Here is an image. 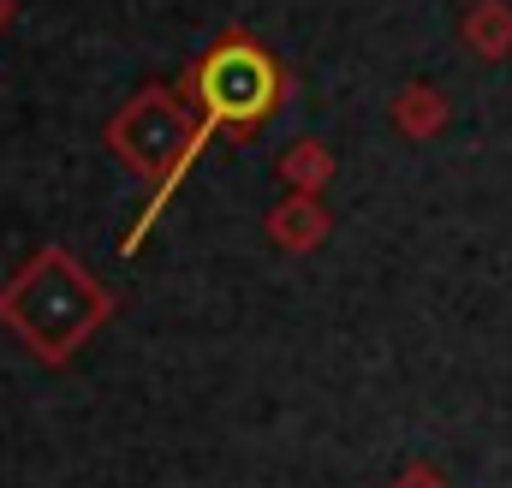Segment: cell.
Instances as JSON below:
<instances>
[{"mask_svg": "<svg viewBox=\"0 0 512 488\" xmlns=\"http://www.w3.org/2000/svg\"><path fill=\"white\" fill-rule=\"evenodd\" d=\"M12 12H18V0H0V30L12 24Z\"/></svg>", "mask_w": 512, "mask_h": 488, "instance_id": "obj_9", "label": "cell"}, {"mask_svg": "<svg viewBox=\"0 0 512 488\" xmlns=\"http://www.w3.org/2000/svg\"><path fill=\"white\" fill-rule=\"evenodd\" d=\"M387 114H393V125H399L405 137H417V143H423V137H435V131L447 125V96H441L435 84H411V90H399V96H393V108H387Z\"/></svg>", "mask_w": 512, "mask_h": 488, "instance_id": "obj_6", "label": "cell"}, {"mask_svg": "<svg viewBox=\"0 0 512 488\" xmlns=\"http://www.w3.org/2000/svg\"><path fill=\"white\" fill-rule=\"evenodd\" d=\"M280 179H286L292 191H322V185L334 179V155H328V143H316V137L292 143V149L280 155Z\"/></svg>", "mask_w": 512, "mask_h": 488, "instance_id": "obj_7", "label": "cell"}, {"mask_svg": "<svg viewBox=\"0 0 512 488\" xmlns=\"http://www.w3.org/2000/svg\"><path fill=\"white\" fill-rule=\"evenodd\" d=\"M185 96H191V108L215 125V131H239V137H245V131H256V125H268L280 114V102H286V72H280V60H274L256 36L227 30V36L191 66Z\"/></svg>", "mask_w": 512, "mask_h": 488, "instance_id": "obj_3", "label": "cell"}, {"mask_svg": "<svg viewBox=\"0 0 512 488\" xmlns=\"http://www.w3.org/2000/svg\"><path fill=\"white\" fill-rule=\"evenodd\" d=\"M114 316V292L60 244L36 250L6 286H0V322L42 358L48 369L72 364L90 334Z\"/></svg>", "mask_w": 512, "mask_h": 488, "instance_id": "obj_1", "label": "cell"}, {"mask_svg": "<svg viewBox=\"0 0 512 488\" xmlns=\"http://www.w3.org/2000/svg\"><path fill=\"white\" fill-rule=\"evenodd\" d=\"M393 488H447V483H441V477H435L429 465H411V471H405V477H399Z\"/></svg>", "mask_w": 512, "mask_h": 488, "instance_id": "obj_8", "label": "cell"}, {"mask_svg": "<svg viewBox=\"0 0 512 488\" xmlns=\"http://www.w3.org/2000/svg\"><path fill=\"white\" fill-rule=\"evenodd\" d=\"M268 239L280 250H292V256H304V250H316L328 239V209L316 203V191H292L286 203H274L268 209Z\"/></svg>", "mask_w": 512, "mask_h": 488, "instance_id": "obj_4", "label": "cell"}, {"mask_svg": "<svg viewBox=\"0 0 512 488\" xmlns=\"http://www.w3.org/2000/svg\"><path fill=\"white\" fill-rule=\"evenodd\" d=\"M209 137H215V125L203 120V114H191V102H185L179 90H161V84L137 90L126 108L108 120V149L126 161L137 179L155 185V197H149V209L137 215V233L126 239V250L143 244V233H149L155 215L173 203L179 179L191 173V161H197V149H203Z\"/></svg>", "mask_w": 512, "mask_h": 488, "instance_id": "obj_2", "label": "cell"}, {"mask_svg": "<svg viewBox=\"0 0 512 488\" xmlns=\"http://www.w3.org/2000/svg\"><path fill=\"white\" fill-rule=\"evenodd\" d=\"M465 42L477 60H507L512 54V6L507 0H477L465 12Z\"/></svg>", "mask_w": 512, "mask_h": 488, "instance_id": "obj_5", "label": "cell"}]
</instances>
